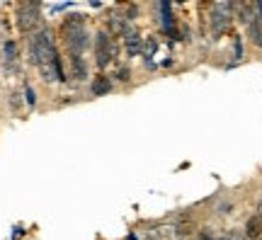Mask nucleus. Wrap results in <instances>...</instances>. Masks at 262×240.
I'll list each match as a JSON object with an SVG mask.
<instances>
[{"label":"nucleus","mask_w":262,"mask_h":240,"mask_svg":"<svg viewBox=\"0 0 262 240\" xmlns=\"http://www.w3.org/2000/svg\"><path fill=\"white\" fill-rule=\"evenodd\" d=\"M112 88H114V83H112V78L107 73H97L90 80V95L93 97H102V95H110L112 93Z\"/></svg>","instance_id":"obj_7"},{"label":"nucleus","mask_w":262,"mask_h":240,"mask_svg":"<svg viewBox=\"0 0 262 240\" xmlns=\"http://www.w3.org/2000/svg\"><path fill=\"white\" fill-rule=\"evenodd\" d=\"M17 61H19V54H17V44L8 39V41H3V63L8 71H15L17 68Z\"/></svg>","instance_id":"obj_9"},{"label":"nucleus","mask_w":262,"mask_h":240,"mask_svg":"<svg viewBox=\"0 0 262 240\" xmlns=\"http://www.w3.org/2000/svg\"><path fill=\"white\" fill-rule=\"evenodd\" d=\"M255 15H257V19H260V25H262V0L255 3Z\"/></svg>","instance_id":"obj_19"},{"label":"nucleus","mask_w":262,"mask_h":240,"mask_svg":"<svg viewBox=\"0 0 262 240\" xmlns=\"http://www.w3.org/2000/svg\"><path fill=\"white\" fill-rule=\"evenodd\" d=\"M10 107H12V112H19V107H22V102H19V95L17 93H10Z\"/></svg>","instance_id":"obj_14"},{"label":"nucleus","mask_w":262,"mask_h":240,"mask_svg":"<svg viewBox=\"0 0 262 240\" xmlns=\"http://www.w3.org/2000/svg\"><path fill=\"white\" fill-rule=\"evenodd\" d=\"M93 56H95V66H97L100 73H104L110 66H117V58H119V44H117V39H114L107 29H100V32L95 34Z\"/></svg>","instance_id":"obj_1"},{"label":"nucleus","mask_w":262,"mask_h":240,"mask_svg":"<svg viewBox=\"0 0 262 240\" xmlns=\"http://www.w3.org/2000/svg\"><path fill=\"white\" fill-rule=\"evenodd\" d=\"M233 54H235V61L243 58V44H241V39L238 37H235V41H233Z\"/></svg>","instance_id":"obj_15"},{"label":"nucleus","mask_w":262,"mask_h":240,"mask_svg":"<svg viewBox=\"0 0 262 240\" xmlns=\"http://www.w3.org/2000/svg\"><path fill=\"white\" fill-rule=\"evenodd\" d=\"M243 235L248 240H262V216H250L248 219V223H245V228H243Z\"/></svg>","instance_id":"obj_10"},{"label":"nucleus","mask_w":262,"mask_h":240,"mask_svg":"<svg viewBox=\"0 0 262 240\" xmlns=\"http://www.w3.org/2000/svg\"><path fill=\"white\" fill-rule=\"evenodd\" d=\"M231 19H233V3H211V12H209V25H211V34L214 39H219L226 29L231 27Z\"/></svg>","instance_id":"obj_3"},{"label":"nucleus","mask_w":262,"mask_h":240,"mask_svg":"<svg viewBox=\"0 0 262 240\" xmlns=\"http://www.w3.org/2000/svg\"><path fill=\"white\" fill-rule=\"evenodd\" d=\"M216 240H241V235L238 233H221V235H216Z\"/></svg>","instance_id":"obj_17"},{"label":"nucleus","mask_w":262,"mask_h":240,"mask_svg":"<svg viewBox=\"0 0 262 240\" xmlns=\"http://www.w3.org/2000/svg\"><path fill=\"white\" fill-rule=\"evenodd\" d=\"M196 240H216V235H211L209 233V228H204V231H199V238Z\"/></svg>","instance_id":"obj_18"},{"label":"nucleus","mask_w":262,"mask_h":240,"mask_svg":"<svg viewBox=\"0 0 262 240\" xmlns=\"http://www.w3.org/2000/svg\"><path fill=\"white\" fill-rule=\"evenodd\" d=\"M136 15H139V8H136V5H129V8H126V12H124V17L129 19V22H134V19H136Z\"/></svg>","instance_id":"obj_16"},{"label":"nucleus","mask_w":262,"mask_h":240,"mask_svg":"<svg viewBox=\"0 0 262 240\" xmlns=\"http://www.w3.org/2000/svg\"><path fill=\"white\" fill-rule=\"evenodd\" d=\"M248 39H250V44H253V47L262 49V25H260V19L257 17L248 25Z\"/></svg>","instance_id":"obj_11"},{"label":"nucleus","mask_w":262,"mask_h":240,"mask_svg":"<svg viewBox=\"0 0 262 240\" xmlns=\"http://www.w3.org/2000/svg\"><path fill=\"white\" fill-rule=\"evenodd\" d=\"M255 213H257V216H262V199L257 202V206H255Z\"/></svg>","instance_id":"obj_20"},{"label":"nucleus","mask_w":262,"mask_h":240,"mask_svg":"<svg viewBox=\"0 0 262 240\" xmlns=\"http://www.w3.org/2000/svg\"><path fill=\"white\" fill-rule=\"evenodd\" d=\"M25 97H27L29 107H34V104H37V93L32 90V85H25Z\"/></svg>","instance_id":"obj_13"},{"label":"nucleus","mask_w":262,"mask_h":240,"mask_svg":"<svg viewBox=\"0 0 262 240\" xmlns=\"http://www.w3.org/2000/svg\"><path fill=\"white\" fill-rule=\"evenodd\" d=\"M156 8L160 10V25H163V32L170 34V37H175L178 32H175V19H172V5H170V3H158Z\"/></svg>","instance_id":"obj_8"},{"label":"nucleus","mask_w":262,"mask_h":240,"mask_svg":"<svg viewBox=\"0 0 262 240\" xmlns=\"http://www.w3.org/2000/svg\"><path fill=\"white\" fill-rule=\"evenodd\" d=\"M41 3H19L17 10H15V22H17L19 34L25 37H32L34 32L44 27L41 25Z\"/></svg>","instance_id":"obj_2"},{"label":"nucleus","mask_w":262,"mask_h":240,"mask_svg":"<svg viewBox=\"0 0 262 240\" xmlns=\"http://www.w3.org/2000/svg\"><path fill=\"white\" fill-rule=\"evenodd\" d=\"M122 49H124V56H126V58H136V56L143 54V37L131 27L122 37Z\"/></svg>","instance_id":"obj_5"},{"label":"nucleus","mask_w":262,"mask_h":240,"mask_svg":"<svg viewBox=\"0 0 262 240\" xmlns=\"http://www.w3.org/2000/svg\"><path fill=\"white\" fill-rule=\"evenodd\" d=\"M131 27H134V25L124 17L122 12H110V15H107V32H110L114 39H117V37L122 39Z\"/></svg>","instance_id":"obj_6"},{"label":"nucleus","mask_w":262,"mask_h":240,"mask_svg":"<svg viewBox=\"0 0 262 240\" xmlns=\"http://www.w3.org/2000/svg\"><path fill=\"white\" fill-rule=\"evenodd\" d=\"M68 75L73 83H85L90 78V63L83 54H68Z\"/></svg>","instance_id":"obj_4"},{"label":"nucleus","mask_w":262,"mask_h":240,"mask_svg":"<svg viewBox=\"0 0 262 240\" xmlns=\"http://www.w3.org/2000/svg\"><path fill=\"white\" fill-rule=\"evenodd\" d=\"M112 83H129L131 80V68L129 66H124V63H117L112 66Z\"/></svg>","instance_id":"obj_12"}]
</instances>
